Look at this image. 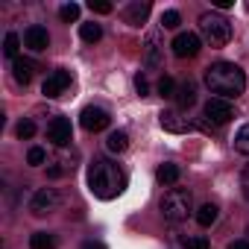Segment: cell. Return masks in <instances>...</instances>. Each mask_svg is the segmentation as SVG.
<instances>
[{"instance_id":"cell-1","label":"cell","mask_w":249,"mask_h":249,"mask_svg":"<svg viewBox=\"0 0 249 249\" xmlns=\"http://www.w3.org/2000/svg\"><path fill=\"white\" fill-rule=\"evenodd\" d=\"M205 85L211 94H217L220 100H231L240 97L246 88V73L234 65V62H214L205 68Z\"/></svg>"},{"instance_id":"cell-2","label":"cell","mask_w":249,"mask_h":249,"mask_svg":"<svg viewBox=\"0 0 249 249\" xmlns=\"http://www.w3.org/2000/svg\"><path fill=\"white\" fill-rule=\"evenodd\" d=\"M88 188L97 199H114L126 188V176L120 173L117 164H111L108 159H94L88 167Z\"/></svg>"},{"instance_id":"cell-3","label":"cell","mask_w":249,"mask_h":249,"mask_svg":"<svg viewBox=\"0 0 249 249\" xmlns=\"http://www.w3.org/2000/svg\"><path fill=\"white\" fill-rule=\"evenodd\" d=\"M199 33L211 47H226L231 38V24L220 12H202L199 15Z\"/></svg>"},{"instance_id":"cell-4","label":"cell","mask_w":249,"mask_h":249,"mask_svg":"<svg viewBox=\"0 0 249 249\" xmlns=\"http://www.w3.org/2000/svg\"><path fill=\"white\" fill-rule=\"evenodd\" d=\"M191 211H194V194H191L188 188H170V191L164 194V199H161V214H164V220L182 223V220H188Z\"/></svg>"},{"instance_id":"cell-5","label":"cell","mask_w":249,"mask_h":249,"mask_svg":"<svg viewBox=\"0 0 249 249\" xmlns=\"http://www.w3.org/2000/svg\"><path fill=\"white\" fill-rule=\"evenodd\" d=\"M79 123H82V129H85V132H103L108 123H111V117H108L106 108H100V106H88V108H82Z\"/></svg>"},{"instance_id":"cell-6","label":"cell","mask_w":249,"mask_h":249,"mask_svg":"<svg viewBox=\"0 0 249 249\" xmlns=\"http://www.w3.org/2000/svg\"><path fill=\"white\" fill-rule=\"evenodd\" d=\"M234 117V108L229 100H220V97H211L205 103V120L214 123V126H223V123H229Z\"/></svg>"},{"instance_id":"cell-7","label":"cell","mask_w":249,"mask_h":249,"mask_svg":"<svg viewBox=\"0 0 249 249\" xmlns=\"http://www.w3.org/2000/svg\"><path fill=\"white\" fill-rule=\"evenodd\" d=\"M56 205H59V191H56V188H41V191H36V196L30 199V211H33L36 217H44V214L56 211Z\"/></svg>"},{"instance_id":"cell-8","label":"cell","mask_w":249,"mask_h":249,"mask_svg":"<svg viewBox=\"0 0 249 249\" xmlns=\"http://www.w3.org/2000/svg\"><path fill=\"white\" fill-rule=\"evenodd\" d=\"M170 47H173V56H176V59H194V56L199 53L202 41H199L196 33H179Z\"/></svg>"},{"instance_id":"cell-9","label":"cell","mask_w":249,"mask_h":249,"mask_svg":"<svg viewBox=\"0 0 249 249\" xmlns=\"http://www.w3.org/2000/svg\"><path fill=\"white\" fill-rule=\"evenodd\" d=\"M47 141H53L56 147H68L73 141V129H71L68 117H53L47 123Z\"/></svg>"},{"instance_id":"cell-10","label":"cell","mask_w":249,"mask_h":249,"mask_svg":"<svg viewBox=\"0 0 249 249\" xmlns=\"http://www.w3.org/2000/svg\"><path fill=\"white\" fill-rule=\"evenodd\" d=\"M71 73L68 71H53L47 79H44V85H41V94L47 97V100H56V97H62L68 88H71Z\"/></svg>"},{"instance_id":"cell-11","label":"cell","mask_w":249,"mask_h":249,"mask_svg":"<svg viewBox=\"0 0 249 249\" xmlns=\"http://www.w3.org/2000/svg\"><path fill=\"white\" fill-rule=\"evenodd\" d=\"M159 123H161V129H164V132H173V135H182V132L191 129L188 117H182V114L173 111V108H164V111L159 114Z\"/></svg>"},{"instance_id":"cell-12","label":"cell","mask_w":249,"mask_h":249,"mask_svg":"<svg viewBox=\"0 0 249 249\" xmlns=\"http://www.w3.org/2000/svg\"><path fill=\"white\" fill-rule=\"evenodd\" d=\"M24 44H27L33 53H41V50H47V47H50V33H47L44 27L33 24V27L24 33Z\"/></svg>"},{"instance_id":"cell-13","label":"cell","mask_w":249,"mask_h":249,"mask_svg":"<svg viewBox=\"0 0 249 249\" xmlns=\"http://www.w3.org/2000/svg\"><path fill=\"white\" fill-rule=\"evenodd\" d=\"M150 15V3H129L126 9H123V21H126L129 27H141Z\"/></svg>"},{"instance_id":"cell-14","label":"cell","mask_w":249,"mask_h":249,"mask_svg":"<svg viewBox=\"0 0 249 249\" xmlns=\"http://www.w3.org/2000/svg\"><path fill=\"white\" fill-rule=\"evenodd\" d=\"M33 73H36V65H33L30 59H18V62H12V76H15L18 85H30V82H33Z\"/></svg>"},{"instance_id":"cell-15","label":"cell","mask_w":249,"mask_h":249,"mask_svg":"<svg viewBox=\"0 0 249 249\" xmlns=\"http://www.w3.org/2000/svg\"><path fill=\"white\" fill-rule=\"evenodd\" d=\"M144 62H147V68H159L161 65V47H159L156 36H147V41H144Z\"/></svg>"},{"instance_id":"cell-16","label":"cell","mask_w":249,"mask_h":249,"mask_svg":"<svg viewBox=\"0 0 249 249\" xmlns=\"http://www.w3.org/2000/svg\"><path fill=\"white\" fill-rule=\"evenodd\" d=\"M176 103H179V108H191V106L196 103V85H194L191 79H185V82L176 88Z\"/></svg>"},{"instance_id":"cell-17","label":"cell","mask_w":249,"mask_h":249,"mask_svg":"<svg viewBox=\"0 0 249 249\" xmlns=\"http://www.w3.org/2000/svg\"><path fill=\"white\" fill-rule=\"evenodd\" d=\"M126 147H129V135L123 132V129H117V132H111L106 138V150L108 153H126Z\"/></svg>"},{"instance_id":"cell-18","label":"cell","mask_w":249,"mask_h":249,"mask_svg":"<svg viewBox=\"0 0 249 249\" xmlns=\"http://www.w3.org/2000/svg\"><path fill=\"white\" fill-rule=\"evenodd\" d=\"M179 176H182V167H179V164H170V161H167V164H161V167H159V173H156V179H159L161 185H176V182H179Z\"/></svg>"},{"instance_id":"cell-19","label":"cell","mask_w":249,"mask_h":249,"mask_svg":"<svg viewBox=\"0 0 249 249\" xmlns=\"http://www.w3.org/2000/svg\"><path fill=\"white\" fill-rule=\"evenodd\" d=\"M217 217H220V208L214 205V202H205L199 211H196V223L202 226V229H208V226H214L217 223Z\"/></svg>"},{"instance_id":"cell-20","label":"cell","mask_w":249,"mask_h":249,"mask_svg":"<svg viewBox=\"0 0 249 249\" xmlns=\"http://www.w3.org/2000/svg\"><path fill=\"white\" fill-rule=\"evenodd\" d=\"M79 38H82L85 44H97V41L103 38V27L94 24V21H91V24H82V27H79Z\"/></svg>"},{"instance_id":"cell-21","label":"cell","mask_w":249,"mask_h":249,"mask_svg":"<svg viewBox=\"0 0 249 249\" xmlns=\"http://www.w3.org/2000/svg\"><path fill=\"white\" fill-rule=\"evenodd\" d=\"M30 249H56V234L50 231H36L30 237Z\"/></svg>"},{"instance_id":"cell-22","label":"cell","mask_w":249,"mask_h":249,"mask_svg":"<svg viewBox=\"0 0 249 249\" xmlns=\"http://www.w3.org/2000/svg\"><path fill=\"white\" fill-rule=\"evenodd\" d=\"M18 50H21V38L15 36V33H9L6 36V41H3V56L6 59H12V62H18L21 56H18Z\"/></svg>"},{"instance_id":"cell-23","label":"cell","mask_w":249,"mask_h":249,"mask_svg":"<svg viewBox=\"0 0 249 249\" xmlns=\"http://www.w3.org/2000/svg\"><path fill=\"white\" fill-rule=\"evenodd\" d=\"M234 150H237L240 156H249V123L237 129V135H234Z\"/></svg>"},{"instance_id":"cell-24","label":"cell","mask_w":249,"mask_h":249,"mask_svg":"<svg viewBox=\"0 0 249 249\" xmlns=\"http://www.w3.org/2000/svg\"><path fill=\"white\" fill-rule=\"evenodd\" d=\"M156 91H159L161 97H176V82H173V76H161L159 85H156Z\"/></svg>"},{"instance_id":"cell-25","label":"cell","mask_w":249,"mask_h":249,"mask_svg":"<svg viewBox=\"0 0 249 249\" xmlns=\"http://www.w3.org/2000/svg\"><path fill=\"white\" fill-rule=\"evenodd\" d=\"M59 18H62L65 24L76 21V18H79V3H65V6L59 9Z\"/></svg>"},{"instance_id":"cell-26","label":"cell","mask_w":249,"mask_h":249,"mask_svg":"<svg viewBox=\"0 0 249 249\" xmlns=\"http://www.w3.org/2000/svg\"><path fill=\"white\" fill-rule=\"evenodd\" d=\"M15 132H18V138H21V141H30V138L36 135V123H33V120H21Z\"/></svg>"},{"instance_id":"cell-27","label":"cell","mask_w":249,"mask_h":249,"mask_svg":"<svg viewBox=\"0 0 249 249\" xmlns=\"http://www.w3.org/2000/svg\"><path fill=\"white\" fill-rule=\"evenodd\" d=\"M179 24H182V15H179L176 9H170V12L161 15V27H164V30H176Z\"/></svg>"},{"instance_id":"cell-28","label":"cell","mask_w":249,"mask_h":249,"mask_svg":"<svg viewBox=\"0 0 249 249\" xmlns=\"http://www.w3.org/2000/svg\"><path fill=\"white\" fill-rule=\"evenodd\" d=\"M47 161V153L41 150V147H33L30 153H27V164H33V167H41Z\"/></svg>"},{"instance_id":"cell-29","label":"cell","mask_w":249,"mask_h":249,"mask_svg":"<svg viewBox=\"0 0 249 249\" xmlns=\"http://www.w3.org/2000/svg\"><path fill=\"white\" fill-rule=\"evenodd\" d=\"M88 9H91L94 15H108L114 6L108 3V0H91V3H88Z\"/></svg>"},{"instance_id":"cell-30","label":"cell","mask_w":249,"mask_h":249,"mask_svg":"<svg viewBox=\"0 0 249 249\" xmlns=\"http://www.w3.org/2000/svg\"><path fill=\"white\" fill-rule=\"evenodd\" d=\"M240 191H243V196H246V202H249V164H246L243 173H240Z\"/></svg>"},{"instance_id":"cell-31","label":"cell","mask_w":249,"mask_h":249,"mask_svg":"<svg viewBox=\"0 0 249 249\" xmlns=\"http://www.w3.org/2000/svg\"><path fill=\"white\" fill-rule=\"evenodd\" d=\"M135 91H138L141 97L150 94V82H147V76H138V79H135Z\"/></svg>"},{"instance_id":"cell-32","label":"cell","mask_w":249,"mask_h":249,"mask_svg":"<svg viewBox=\"0 0 249 249\" xmlns=\"http://www.w3.org/2000/svg\"><path fill=\"white\" fill-rule=\"evenodd\" d=\"M47 176L50 179H59V176H65V167L62 164H53V167H47Z\"/></svg>"},{"instance_id":"cell-33","label":"cell","mask_w":249,"mask_h":249,"mask_svg":"<svg viewBox=\"0 0 249 249\" xmlns=\"http://www.w3.org/2000/svg\"><path fill=\"white\" fill-rule=\"evenodd\" d=\"M191 249H208V240L205 237H194L191 240Z\"/></svg>"},{"instance_id":"cell-34","label":"cell","mask_w":249,"mask_h":249,"mask_svg":"<svg viewBox=\"0 0 249 249\" xmlns=\"http://www.w3.org/2000/svg\"><path fill=\"white\" fill-rule=\"evenodd\" d=\"M229 249H249V240H234L229 243Z\"/></svg>"},{"instance_id":"cell-35","label":"cell","mask_w":249,"mask_h":249,"mask_svg":"<svg viewBox=\"0 0 249 249\" xmlns=\"http://www.w3.org/2000/svg\"><path fill=\"white\" fill-rule=\"evenodd\" d=\"M214 6H217V9H229V6H231V0H214Z\"/></svg>"},{"instance_id":"cell-36","label":"cell","mask_w":249,"mask_h":249,"mask_svg":"<svg viewBox=\"0 0 249 249\" xmlns=\"http://www.w3.org/2000/svg\"><path fill=\"white\" fill-rule=\"evenodd\" d=\"M82 249H106V246H103V243H97V240H88Z\"/></svg>"},{"instance_id":"cell-37","label":"cell","mask_w":249,"mask_h":249,"mask_svg":"<svg viewBox=\"0 0 249 249\" xmlns=\"http://www.w3.org/2000/svg\"><path fill=\"white\" fill-rule=\"evenodd\" d=\"M246 9H249V3H246Z\"/></svg>"}]
</instances>
